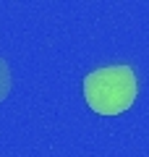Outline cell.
<instances>
[{
    "instance_id": "1",
    "label": "cell",
    "mask_w": 149,
    "mask_h": 157,
    "mask_svg": "<svg viewBox=\"0 0 149 157\" xmlns=\"http://www.w3.org/2000/svg\"><path fill=\"white\" fill-rule=\"evenodd\" d=\"M139 94L136 71L131 66H102L84 76V100L97 115H120Z\"/></svg>"
},
{
    "instance_id": "2",
    "label": "cell",
    "mask_w": 149,
    "mask_h": 157,
    "mask_svg": "<svg viewBox=\"0 0 149 157\" xmlns=\"http://www.w3.org/2000/svg\"><path fill=\"white\" fill-rule=\"evenodd\" d=\"M11 86H13V76H11V66H8L6 58H0V102L11 94Z\"/></svg>"
}]
</instances>
